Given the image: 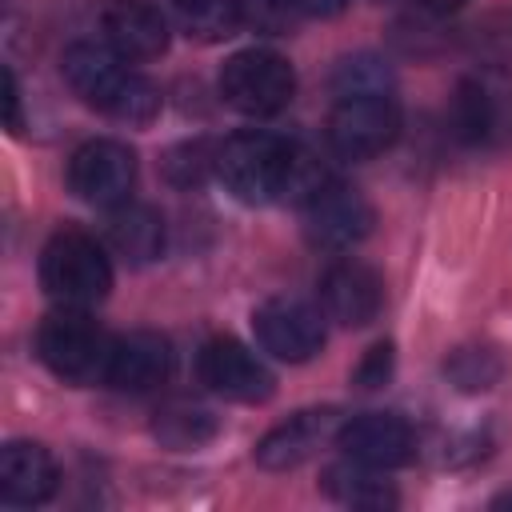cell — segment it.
Listing matches in <instances>:
<instances>
[{"label":"cell","mask_w":512,"mask_h":512,"mask_svg":"<svg viewBox=\"0 0 512 512\" xmlns=\"http://www.w3.org/2000/svg\"><path fill=\"white\" fill-rule=\"evenodd\" d=\"M108 244L128 264H148L164 252V216L152 204L124 200L108 208Z\"/></svg>","instance_id":"obj_18"},{"label":"cell","mask_w":512,"mask_h":512,"mask_svg":"<svg viewBox=\"0 0 512 512\" xmlns=\"http://www.w3.org/2000/svg\"><path fill=\"white\" fill-rule=\"evenodd\" d=\"M196 372H200V384L224 400H236V404H260L272 396V372L264 368V360L244 348L240 340L232 336H216L200 348V360H196Z\"/></svg>","instance_id":"obj_9"},{"label":"cell","mask_w":512,"mask_h":512,"mask_svg":"<svg viewBox=\"0 0 512 512\" xmlns=\"http://www.w3.org/2000/svg\"><path fill=\"white\" fill-rule=\"evenodd\" d=\"M172 376V344L160 332H128L112 340V360H108V380L120 392H152Z\"/></svg>","instance_id":"obj_16"},{"label":"cell","mask_w":512,"mask_h":512,"mask_svg":"<svg viewBox=\"0 0 512 512\" xmlns=\"http://www.w3.org/2000/svg\"><path fill=\"white\" fill-rule=\"evenodd\" d=\"M252 328H256V340L264 352H272L276 360H288V364H300V360H312L320 348H324V316L320 308L296 300V296H276V300H264L252 316Z\"/></svg>","instance_id":"obj_8"},{"label":"cell","mask_w":512,"mask_h":512,"mask_svg":"<svg viewBox=\"0 0 512 512\" xmlns=\"http://www.w3.org/2000/svg\"><path fill=\"white\" fill-rule=\"evenodd\" d=\"M400 136V108L384 92L340 96L328 112V148L340 160H372Z\"/></svg>","instance_id":"obj_5"},{"label":"cell","mask_w":512,"mask_h":512,"mask_svg":"<svg viewBox=\"0 0 512 512\" xmlns=\"http://www.w3.org/2000/svg\"><path fill=\"white\" fill-rule=\"evenodd\" d=\"M216 428L220 424H216L212 408H204L196 400H168L156 408V420H152V436L172 452L204 448L216 436Z\"/></svg>","instance_id":"obj_20"},{"label":"cell","mask_w":512,"mask_h":512,"mask_svg":"<svg viewBox=\"0 0 512 512\" xmlns=\"http://www.w3.org/2000/svg\"><path fill=\"white\" fill-rule=\"evenodd\" d=\"M4 124L12 132H20V88H16L12 68H4Z\"/></svg>","instance_id":"obj_27"},{"label":"cell","mask_w":512,"mask_h":512,"mask_svg":"<svg viewBox=\"0 0 512 512\" xmlns=\"http://www.w3.org/2000/svg\"><path fill=\"white\" fill-rule=\"evenodd\" d=\"M340 412L336 408H308L288 416L284 424H276L260 444H256V464L268 472H284L304 464L308 456H316L328 440H336L340 432Z\"/></svg>","instance_id":"obj_14"},{"label":"cell","mask_w":512,"mask_h":512,"mask_svg":"<svg viewBox=\"0 0 512 512\" xmlns=\"http://www.w3.org/2000/svg\"><path fill=\"white\" fill-rule=\"evenodd\" d=\"M176 24L196 40H224L244 24L240 0H172Z\"/></svg>","instance_id":"obj_21"},{"label":"cell","mask_w":512,"mask_h":512,"mask_svg":"<svg viewBox=\"0 0 512 512\" xmlns=\"http://www.w3.org/2000/svg\"><path fill=\"white\" fill-rule=\"evenodd\" d=\"M320 488L336 504H348V508H392L396 504V488L384 480V472L352 456H344L340 464H328L320 476Z\"/></svg>","instance_id":"obj_19"},{"label":"cell","mask_w":512,"mask_h":512,"mask_svg":"<svg viewBox=\"0 0 512 512\" xmlns=\"http://www.w3.org/2000/svg\"><path fill=\"white\" fill-rule=\"evenodd\" d=\"M496 504H512V492H504V496H500V500H496Z\"/></svg>","instance_id":"obj_30"},{"label":"cell","mask_w":512,"mask_h":512,"mask_svg":"<svg viewBox=\"0 0 512 512\" xmlns=\"http://www.w3.org/2000/svg\"><path fill=\"white\" fill-rule=\"evenodd\" d=\"M292 8H296L300 16H312V20H328V16L344 12V8H348V0H292Z\"/></svg>","instance_id":"obj_28"},{"label":"cell","mask_w":512,"mask_h":512,"mask_svg":"<svg viewBox=\"0 0 512 512\" xmlns=\"http://www.w3.org/2000/svg\"><path fill=\"white\" fill-rule=\"evenodd\" d=\"M56 460L48 448L12 440L0 448V496L4 504H44L56 492Z\"/></svg>","instance_id":"obj_17"},{"label":"cell","mask_w":512,"mask_h":512,"mask_svg":"<svg viewBox=\"0 0 512 512\" xmlns=\"http://www.w3.org/2000/svg\"><path fill=\"white\" fill-rule=\"evenodd\" d=\"M104 36L124 60H156L168 48V16L156 0H108Z\"/></svg>","instance_id":"obj_15"},{"label":"cell","mask_w":512,"mask_h":512,"mask_svg":"<svg viewBox=\"0 0 512 512\" xmlns=\"http://www.w3.org/2000/svg\"><path fill=\"white\" fill-rule=\"evenodd\" d=\"M320 304H324L328 320H336L344 328H364L368 320L380 316L384 280L376 276V268H368L360 260H336L320 276Z\"/></svg>","instance_id":"obj_13"},{"label":"cell","mask_w":512,"mask_h":512,"mask_svg":"<svg viewBox=\"0 0 512 512\" xmlns=\"http://www.w3.org/2000/svg\"><path fill=\"white\" fill-rule=\"evenodd\" d=\"M216 148L212 140H184L176 144L168 156H164V176L176 184V188H192L200 184L208 172H216Z\"/></svg>","instance_id":"obj_22"},{"label":"cell","mask_w":512,"mask_h":512,"mask_svg":"<svg viewBox=\"0 0 512 512\" xmlns=\"http://www.w3.org/2000/svg\"><path fill=\"white\" fill-rule=\"evenodd\" d=\"M292 144L272 132H236L216 148L220 184L244 204H268L284 192Z\"/></svg>","instance_id":"obj_3"},{"label":"cell","mask_w":512,"mask_h":512,"mask_svg":"<svg viewBox=\"0 0 512 512\" xmlns=\"http://www.w3.org/2000/svg\"><path fill=\"white\" fill-rule=\"evenodd\" d=\"M336 444L344 448V456L368 464V468H400L412 460L416 452V436L408 428L404 416L396 412H360V416H348L336 432Z\"/></svg>","instance_id":"obj_11"},{"label":"cell","mask_w":512,"mask_h":512,"mask_svg":"<svg viewBox=\"0 0 512 512\" xmlns=\"http://www.w3.org/2000/svg\"><path fill=\"white\" fill-rule=\"evenodd\" d=\"M420 8H428V12H456V8H464L468 0H416Z\"/></svg>","instance_id":"obj_29"},{"label":"cell","mask_w":512,"mask_h":512,"mask_svg":"<svg viewBox=\"0 0 512 512\" xmlns=\"http://www.w3.org/2000/svg\"><path fill=\"white\" fill-rule=\"evenodd\" d=\"M112 340L84 308H56L44 316L36 332V352L68 384H96L108 380V360H112Z\"/></svg>","instance_id":"obj_1"},{"label":"cell","mask_w":512,"mask_h":512,"mask_svg":"<svg viewBox=\"0 0 512 512\" xmlns=\"http://www.w3.org/2000/svg\"><path fill=\"white\" fill-rule=\"evenodd\" d=\"M60 72H64L68 88H72L84 104L100 108L104 116L112 112V104L120 100V92H124L128 80H132V68L124 64V56H116L112 48L92 44V40L68 44L64 56H60Z\"/></svg>","instance_id":"obj_12"},{"label":"cell","mask_w":512,"mask_h":512,"mask_svg":"<svg viewBox=\"0 0 512 512\" xmlns=\"http://www.w3.org/2000/svg\"><path fill=\"white\" fill-rule=\"evenodd\" d=\"M372 204L360 188L352 184H328L320 196H312L304 204V232L316 248L328 252H344L352 244H360L372 232Z\"/></svg>","instance_id":"obj_10"},{"label":"cell","mask_w":512,"mask_h":512,"mask_svg":"<svg viewBox=\"0 0 512 512\" xmlns=\"http://www.w3.org/2000/svg\"><path fill=\"white\" fill-rule=\"evenodd\" d=\"M240 8H244V24H252L256 32H272V36H280V32H288V24H292V0H240Z\"/></svg>","instance_id":"obj_25"},{"label":"cell","mask_w":512,"mask_h":512,"mask_svg":"<svg viewBox=\"0 0 512 512\" xmlns=\"http://www.w3.org/2000/svg\"><path fill=\"white\" fill-rule=\"evenodd\" d=\"M296 92L292 64L272 48H244L220 68V96L244 116H272Z\"/></svg>","instance_id":"obj_4"},{"label":"cell","mask_w":512,"mask_h":512,"mask_svg":"<svg viewBox=\"0 0 512 512\" xmlns=\"http://www.w3.org/2000/svg\"><path fill=\"white\" fill-rule=\"evenodd\" d=\"M40 284L64 308H92L112 288V264H108L104 248L88 232L64 228L44 244Z\"/></svg>","instance_id":"obj_2"},{"label":"cell","mask_w":512,"mask_h":512,"mask_svg":"<svg viewBox=\"0 0 512 512\" xmlns=\"http://www.w3.org/2000/svg\"><path fill=\"white\" fill-rule=\"evenodd\" d=\"M388 84V68L376 56H352L336 68V92L340 96H368V92H384Z\"/></svg>","instance_id":"obj_24"},{"label":"cell","mask_w":512,"mask_h":512,"mask_svg":"<svg viewBox=\"0 0 512 512\" xmlns=\"http://www.w3.org/2000/svg\"><path fill=\"white\" fill-rule=\"evenodd\" d=\"M452 124L464 144L500 148L512 140V84L504 76H468L452 100Z\"/></svg>","instance_id":"obj_7"},{"label":"cell","mask_w":512,"mask_h":512,"mask_svg":"<svg viewBox=\"0 0 512 512\" xmlns=\"http://www.w3.org/2000/svg\"><path fill=\"white\" fill-rule=\"evenodd\" d=\"M68 188L96 208H116L132 200L136 188V152L120 140H88L68 160Z\"/></svg>","instance_id":"obj_6"},{"label":"cell","mask_w":512,"mask_h":512,"mask_svg":"<svg viewBox=\"0 0 512 512\" xmlns=\"http://www.w3.org/2000/svg\"><path fill=\"white\" fill-rule=\"evenodd\" d=\"M388 376H392V344H372V348L364 352V360L356 364V372H352L356 388H364V392L380 388Z\"/></svg>","instance_id":"obj_26"},{"label":"cell","mask_w":512,"mask_h":512,"mask_svg":"<svg viewBox=\"0 0 512 512\" xmlns=\"http://www.w3.org/2000/svg\"><path fill=\"white\" fill-rule=\"evenodd\" d=\"M444 368L456 380V388H464V392L492 388L500 380V372H504V364H500V356L492 348H456Z\"/></svg>","instance_id":"obj_23"}]
</instances>
